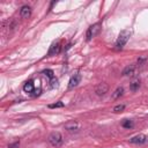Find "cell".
Wrapping results in <instances>:
<instances>
[{
  "instance_id": "18",
  "label": "cell",
  "mask_w": 148,
  "mask_h": 148,
  "mask_svg": "<svg viewBox=\"0 0 148 148\" xmlns=\"http://www.w3.org/2000/svg\"><path fill=\"white\" fill-rule=\"evenodd\" d=\"M18 145H20V142L18 141H15L13 143H9L8 145V148H18Z\"/></svg>"
},
{
  "instance_id": "14",
  "label": "cell",
  "mask_w": 148,
  "mask_h": 148,
  "mask_svg": "<svg viewBox=\"0 0 148 148\" xmlns=\"http://www.w3.org/2000/svg\"><path fill=\"white\" fill-rule=\"evenodd\" d=\"M121 126L125 127V128H131V127H133V121L128 120V119H124L121 121Z\"/></svg>"
},
{
  "instance_id": "13",
  "label": "cell",
  "mask_w": 148,
  "mask_h": 148,
  "mask_svg": "<svg viewBox=\"0 0 148 148\" xmlns=\"http://www.w3.org/2000/svg\"><path fill=\"white\" fill-rule=\"evenodd\" d=\"M124 94V88L123 87H118L116 90H114V92L112 94V98H118L119 96H121Z\"/></svg>"
},
{
  "instance_id": "2",
  "label": "cell",
  "mask_w": 148,
  "mask_h": 148,
  "mask_svg": "<svg viewBox=\"0 0 148 148\" xmlns=\"http://www.w3.org/2000/svg\"><path fill=\"white\" fill-rule=\"evenodd\" d=\"M49 142L53 146V147H60L62 146L64 143V139H62V135L59 133V132H52L50 135H49Z\"/></svg>"
},
{
  "instance_id": "20",
  "label": "cell",
  "mask_w": 148,
  "mask_h": 148,
  "mask_svg": "<svg viewBox=\"0 0 148 148\" xmlns=\"http://www.w3.org/2000/svg\"><path fill=\"white\" fill-rule=\"evenodd\" d=\"M145 61H146V58H140L138 59V65H142Z\"/></svg>"
},
{
  "instance_id": "12",
  "label": "cell",
  "mask_w": 148,
  "mask_h": 148,
  "mask_svg": "<svg viewBox=\"0 0 148 148\" xmlns=\"http://www.w3.org/2000/svg\"><path fill=\"white\" fill-rule=\"evenodd\" d=\"M139 87H140V80H139V79H135V80H133V81L130 83V89H131L132 91L138 90Z\"/></svg>"
},
{
  "instance_id": "7",
  "label": "cell",
  "mask_w": 148,
  "mask_h": 148,
  "mask_svg": "<svg viewBox=\"0 0 148 148\" xmlns=\"http://www.w3.org/2000/svg\"><path fill=\"white\" fill-rule=\"evenodd\" d=\"M60 51H61V44H60V42H56L50 46V50L47 52V57H51L53 54H58Z\"/></svg>"
},
{
  "instance_id": "17",
  "label": "cell",
  "mask_w": 148,
  "mask_h": 148,
  "mask_svg": "<svg viewBox=\"0 0 148 148\" xmlns=\"http://www.w3.org/2000/svg\"><path fill=\"white\" fill-rule=\"evenodd\" d=\"M125 109V105L124 104H119V105H116L114 108H113V111L114 112H119V111H123Z\"/></svg>"
},
{
  "instance_id": "16",
  "label": "cell",
  "mask_w": 148,
  "mask_h": 148,
  "mask_svg": "<svg viewBox=\"0 0 148 148\" xmlns=\"http://www.w3.org/2000/svg\"><path fill=\"white\" fill-rule=\"evenodd\" d=\"M64 106V103L62 102H58V103H54V104H50L49 108L51 109H54V108H62Z\"/></svg>"
},
{
  "instance_id": "10",
  "label": "cell",
  "mask_w": 148,
  "mask_h": 148,
  "mask_svg": "<svg viewBox=\"0 0 148 148\" xmlns=\"http://www.w3.org/2000/svg\"><path fill=\"white\" fill-rule=\"evenodd\" d=\"M80 81H81V75H80V74H74V75L71 77L69 82H68V87H69V88L76 87V86L80 83Z\"/></svg>"
},
{
  "instance_id": "9",
  "label": "cell",
  "mask_w": 148,
  "mask_h": 148,
  "mask_svg": "<svg viewBox=\"0 0 148 148\" xmlns=\"http://www.w3.org/2000/svg\"><path fill=\"white\" fill-rule=\"evenodd\" d=\"M20 15L22 18H28L31 15V7L28 5H23L20 9Z\"/></svg>"
},
{
  "instance_id": "15",
  "label": "cell",
  "mask_w": 148,
  "mask_h": 148,
  "mask_svg": "<svg viewBox=\"0 0 148 148\" xmlns=\"http://www.w3.org/2000/svg\"><path fill=\"white\" fill-rule=\"evenodd\" d=\"M43 74H44L45 76H47L50 80L54 79V73H53L52 69H44V71H43Z\"/></svg>"
},
{
  "instance_id": "11",
  "label": "cell",
  "mask_w": 148,
  "mask_h": 148,
  "mask_svg": "<svg viewBox=\"0 0 148 148\" xmlns=\"http://www.w3.org/2000/svg\"><path fill=\"white\" fill-rule=\"evenodd\" d=\"M134 71H135V65H130V66H126L124 69H123V75L124 76H127V75H133L134 74Z\"/></svg>"
},
{
  "instance_id": "5",
  "label": "cell",
  "mask_w": 148,
  "mask_h": 148,
  "mask_svg": "<svg viewBox=\"0 0 148 148\" xmlns=\"http://www.w3.org/2000/svg\"><path fill=\"white\" fill-rule=\"evenodd\" d=\"M109 90V86L105 83V82H102V83H98L95 88V92L98 95V96H103L108 92Z\"/></svg>"
},
{
  "instance_id": "8",
  "label": "cell",
  "mask_w": 148,
  "mask_h": 148,
  "mask_svg": "<svg viewBox=\"0 0 148 148\" xmlns=\"http://www.w3.org/2000/svg\"><path fill=\"white\" fill-rule=\"evenodd\" d=\"M80 128V125L76 120H69L65 124V130H67L68 132H76Z\"/></svg>"
},
{
  "instance_id": "3",
  "label": "cell",
  "mask_w": 148,
  "mask_h": 148,
  "mask_svg": "<svg viewBox=\"0 0 148 148\" xmlns=\"http://www.w3.org/2000/svg\"><path fill=\"white\" fill-rule=\"evenodd\" d=\"M101 30V22H97V23H94L91 24L88 29H87V32H86V39L87 40H90L92 37H95Z\"/></svg>"
},
{
  "instance_id": "1",
  "label": "cell",
  "mask_w": 148,
  "mask_h": 148,
  "mask_svg": "<svg viewBox=\"0 0 148 148\" xmlns=\"http://www.w3.org/2000/svg\"><path fill=\"white\" fill-rule=\"evenodd\" d=\"M130 36H131V31L130 30H123L120 31L117 40H116V47L117 49H123L125 46V44L127 43V40L130 39Z\"/></svg>"
},
{
  "instance_id": "19",
  "label": "cell",
  "mask_w": 148,
  "mask_h": 148,
  "mask_svg": "<svg viewBox=\"0 0 148 148\" xmlns=\"http://www.w3.org/2000/svg\"><path fill=\"white\" fill-rule=\"evenodd\" d=\"M50 83H51V87H57L58 86V80L54 77V79L50 80Z\"/></svg>"
},
{
  "instance_id": "4",
  "label": "cell",
  "mask_w": 148,
  "mask_h": 148,
  "mask_svg": "<svg viewBox=\"0 0 148 148\" xmlns=\"http://www.w3.org/2000/svg\"><path fill=\"white\" fill-rule=\"evenodd\" d=\"M35 90H36V84H35V80H29L24 83L23 86V91L27 94H31L35 95Z\"/></svg>"
},
{
  "instance_id": "6",
  "label": "cell",
  "mask_w": 148,
  "mask_h": 148,
  "mask_svg": "<svg viewBox=\"0 0 148 148\" xmlns=\"http://www.w3.org/2000/svg\"><path fill=\"white\" fill-rule=\"evenodd\" d=\"M147 136L145 134H138L133 138L130 139V142L131 143H135V145H142V143H146L147 142Z\"/></svg>"
}]
</instances>
